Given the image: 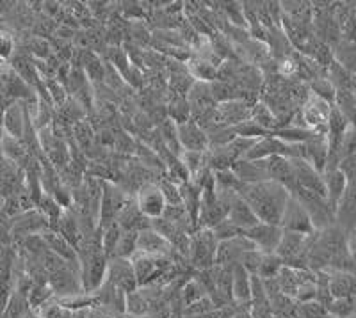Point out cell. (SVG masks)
I'll use <instances>...</instances> for the list:
<instances>
[{
    "label": "cell",
    "instance_id": "cell-1",
    "mask_svg": "<svg viewBox=\"0 0 356 318\" xmlns=\"http://www.w3.org/2000/svg\"><path fill=\"white\" fill-rule=\"evenodd\" d=\"M239 196L252 206L260 222L280 226L290 192L283 185L268 180L259 183H243L239 188Z\"/></svg>",
    "mask_w": 356,
    "mask_h": 318
},
{
    "label": "cell",
    "instance_id": "cell-2",
    "mask_svg": "<svg viewBox=\"0 0 356 318\" xmlns=\"http://www.w3.org/2000/svg\"><path fill=\"white\" fill-rule=\"evenodd\" d=\"M219 240L216 239L212 230L200 228L191 235V247H189V260L198 270H209L216 265Z\"/></svg>",
    "mask_w": 356,
    "mask_h": 318
},
{
    "label": "cell",
    "instance_id": "cell-3",
    "mask_svg": "<svg viewBox=\"0 0 356 318\" xmlns=\"http://www.w3.org/2000/svg\"><path fill=\"white\" fill-rule=\"evenodd\" d=\"M281 228L283 231H292V233L305 235V237H310V235H315V226L312 222L310 215L305 210V206L298 201V197H294L290 194L289 201H287V206H285L283 217H281Z\"/></svg>",
    "mask_w": 356,
    "mask_h": 318
},
{
    "label": "cell",
    "instance_id": "cell-4",
    "mask_svg": "<svg viewBox=\"0 0 356 318\" xmlns=\"http://www.w3.org/2000/svg\"><path fill=\"white\" fill-rule=\"evenodd\" d=\"M135 203H138L139 210L142 212L144 217H148L150 221H156L160 219L166 212V197L162 194V188L157 183H144L139 188L138 196H135Z\"/></svg>",
    "mask_w": 356,
    "mask_h": 318
},
{
    "label": "cell",
    "instance_id": "cell-5",
    "mask_svg": "<svg viewBox=\"0 0 356 318\" xmlns=\"http://www.w3.org/2000/svg\"><path fill=\"white\" fill-rule=\"evenodd\" d=\"M290 163H292L294 176H296L298 187L305 188V190H310V192L328 199L326 183H324L323 172H319L317 169H315L310 162H306L305 159H290Z\"/></svg>",
    "mask_w": 356,
    "mask_h": 318
},
{
    "label": "cell",
    "instance_id": "cell-6",
    "mask_svg": "<svg viewBox=\"0 0 356 318\" xmlns=\"http://www.w3.org/2000/svg\"><path fill=\"white\" fill-rule=\"evenodd\" d=\"M244 235L255 244V247L262 255H271V252H277L278 246H280L283 228L277 226V224H268V222H259L256 226L244 231Z\"/></svg>",
    "mask_w": 356,
    "mask_h": 318
},
{
    "label": "cell",
    "instance_id": "cell-7",
    "mask_svg": "<svg viewBox=\"0 0 356 318\" xmlns=\"http://www.w3.org/2000/svg\"><path fill=\"white\" fill-rule=\"evenodd\" d=\"M107 281L120 290H123L125 293H132L139 288L134 265H132V260H127V258H118V256L109 258Z\"/></svg>",
    "mask_w": 356,
    "mask_h": 318
},
{
    "label": "cell",
    "instance_id": "cell-8",
    "mask_svg": "<svg viewBox=\"0 0 356 318\" xmlns=\"http://www.w3.org/2000/svg\"><path fill=\"white\" fill-rule=\"evenodd\" d=\"M331 105L328 101L321 100L319 97L312 95L308 100L305 101L301 110L303 121L306 126L314 128V132H321L323 128H328V121H330Z\"/></svg>",
    "mask_w": 356,
    "mask_h": 318
},
{
    "label": "cell",
    "instance_id": "cell-9",
    "mask_svg": "<svg viewBox=\"0 0 356 318\" xmlns=\"http://www.w3.org/2000/svg\"><path fill=\"white\" fill-rule=\"evenodd\" d=\"M176 132L184 151H209V135L198 123L189 119L182 125H176Z\"/></svg>",
    "mask_w": 356,
    "mask_h": 318
},
{
    "label": "cell",
    "instance_id": "cell-10",
    "mask_svg": "<svg viewBox=\"0 0 356 318\" xmlns=\"http://www.w3.org/2000/svg\"><path fill=\"white\" fill-rule=\"evenodd\" d=\"M138 252L150 256H169L171 252L178 255L171 247V244L164 239L159 231H156L153 228H147V230L139 231L138 237Z\"/></svg>",
    "mask_w": 356,
    "mask_h": 318
},
{
    "label": "cell",
    "instance_id": "cell-11",
    "mask_svg": "<svg viewBox=\"0 0 356 318\" xmlns=\"http://www.w3.org/2000/svg\"><path fill=\"white\" fill-rule=\"evenodd\" d=\"M228 221H230L234 226L239 228L241 231L250 230V228L256 226V224L260 222L259 217L255 215V212L252 210V206L244 201L243 197L239 196V192H235L234 197H232Z\"/></svg>",
    "mask_w": 356,
    "mask_h": 318
},
{
    "label": "cell",
    "instance_id": "cell-12",
    "mask_svg": "<svg viewBox=\"0 0 356 318\" xmlns=\"http://www.w3.org/2000/svg\"><path fill=\"white\" fill-rule=\"evenodd\" d=\"M324 183H326V194H328V203H330L331 210L337 212L340 201H342L346 188H348V178L342 172L340 168L326 169L324 171Z\"/></svg>",
    "mask_w": 356,
    "mask_h": 318
},
{
    "label": "cell",
    "instance_id": "cell-13",
    "mask_svg": "<svg viewBox=\"0 0 356 318\" xmlns=\"http://www.w3.org/2000/svg\"><path fill=\"white\" fill-rule=\"evenodd\" d=\"M26 119L27 107L24 105V101H13L4 114V123H2V126H4L6 134L21 141L24 132H26Z\"/></svg>",
    "mask_w": 356,
    "mask_h": 318
},
{
    "label": "cell",
    "instance_id": "cell-14",
    "mask_svg": "<svg viewBox=\"0 0 356 318\" xmlns=\"http://www.w3.org/2000/svg\"><path fill=\"white\" fill-rule=\"evenodd\" d=\"M116 222L120 224L123 231H142L151 226V221L148 217L142 215V212L139 210L138 203L130 199L123 210L118 214Z\"/></svg>",
    "mask_w": 356,
    "mask_h": 318
},
{
    "label": "cell",
    "instance_id": "cell-15",
    "mask_svg": "<svg viewBox=\"0 0 356 318\" xmlns=\"http://www.w3.org/2000/svg\"><path fill=\"white\" fill-rule=\"evenodd\" d=\"M232 295L234 302L252 304V274L241 264L234 265V281H232Z\"/></svg>",
    "mask_w": 356,
    "mask_h": 318
},
{
    "label": "cell",
    "instance_id": "cell-16",
    "mask_svg": "<svg viewBox=\"0 0 356 318\" xmlns=\"http://www.w3.org/2000/svg\"><path fill=\"white\" fill-rule=\"evenodd\" d=\"M330 292L333 299L356 297V274L340 270L330 274Z\"/></svg>",
    "mask_w": 356,
    "mask_h": 318
},
{
    "label": "cell",
    "instance_id": "cell-17",
    "mask_svg": "<svg viewBox=\"0 0 356 318\" xmlns=\"http://www.w3.org/2000/svg\"><path fill=\"white\" fill-rule=\"evenodd\" d=\"M15 268V251L9 244H0V286L11 285Z\"/></svg>",
    "mask_w": 356,
    "mask_h": 318
},
{
    "label": "cell",
    "instance_id": "cell-18",
    "mask_svg": "<svg viewBox=\"0 0 356 318\" xmlns=\"http://www.w3.org/2000/svg\"><path fill=\"white\" fill-rule=\"evenodd\" d=\"M100 233H102V249H104L105 255L111 258V256L114 255V251H116L118 242H120V239H122L123 230L120 228L118 222H111L109 226L100 228Z\"/></svg>",
    "mask_w": 356,
    "mask_h": 318
},
{
    "label": "cell",
    "instance_id": "cell-19",
    "mask_svg": "<svg viewBox=\"0 0 356 318\" xmlns=\"http://www.w3.org/2000/svg\"><path fill=\"white\" fill-rule=\"evenodd\" d=\"M283 267H285L283 260H281L277 252H271V255H262L259 274H256V276H260L262 279H274V277L280 274V270Z\"/></svg>",
    "mask_w": 356,
    "mask_h": 318
},
{
    "label": "cell",
    "instance_id": "cell-20",
    "mask_svg": "<svg viewBox=\"0 0 356 318\" xmlns=\"http://www.w3.org/2000/svg\"><path fill=\"white\" fill-rule=\"evenodd\" d=\"M138 237L139 231H123L122 239L118 242L116 251H114L113 256L130 260V258L138 252ZM113 256H111V258H113Z\"/></svg>",
    "mask_w": 356,
    "mask_h": 318
},
{
    "label": "cell",
    "instance_id": "cell-21",
    "mask_svg": "<svg viewBox=\"0 0 356 318\" xmlns=\"http://www.w3.org/2000/svg\"><path fill=\"white\" fill-rule=\"evenodd\" d=\"M328 310H330V313L333 315V318L351 317V315L356 313V297L333 299V302H331Z\"/></svg>",
    "mask_w": 356,
    "mask_h": 318
},
{
    "label": "cell",
    "instance_id": "cell-22",
    "mask_svg": "<svg viewBox=\"0 0 356 318\" xmlns=\"http://www.w3.org/2000/svg\"><path fill=\"white\" fill-rule=\"evenodd\" d=\"M148 310H150V302L144 297V293H141L139 290H135L132 293H127V311L129 313L135 315V317H141Z\"/></svg>",
    "mask_w": 356,
    "mask_h": 318
},
{
    "label": "cell",
    "instance_id": "cell-23",
    "mask_svg": "<svg viewBox=\"0 0 356 318\" xmlns=\"http://www.w3.org/2000/svg\"><path fill=\"white\" fill-rule=\"evenodd\" d=\"M299 318H333V315L330 313L326 306L317 301H312L299 304Z\"/></svg>",
    "mask_w": 356,
    "mask_h": 318
},
{
    "label": "cell",
    "instance_id": "cell-24",
    "mask_svg": "<svg viewBox=\"0 0 356 318\" xmlns=\"http://www.w3.org/2000/svg\"><path fill=\"white\" fill-rule=\"evenodd\" d=\"M218 308L214 306L212 299L209 295L205 297H201L200 301L193 302V304H189L184 308V317H189V315H201V313H210V311H216ZM221 311V310H219Z\"/></svg>",
    "mask_w": 356,
    "mask_h": 318
},
{
    "label": "cell",
    "instance_id": "cell-25",
    "mask_svg": "<svg viewBox=\"0 0 356 318\" xmlns=\"http://www.w3.org/2000/svg\"><path fill=\"white\" fill-rule=\"evenodd\" d=\"M201 297H205V292H203V288L200 286V283H198L196 279L189 281L187 285H185L184 292H182V299H184V304L185 306L193 304V302L200 301Z\"/></svg>",
    "mask_w": 356,
    "mask_h": 318
},
{
    "label": "cell",
    "instance_id": "cell-26",
    "mask_svg": "<svg viewBox=\"0 0 356 318\" xmlns=\"http://www.w3.org/2000/svg\"><path fill=\"white\" fill-rule=\"evenodd\" d=\"M52 292H54V290H52L50 286L32 285V288H30L29 292V302L34 306V308H38V306H41L43 302L46 301V299L50 297Z\"/></svg>",
    "mask_w": 356,
    "mask_h": 318
},
{
    "label": "cell",
    "instance_id": "cell-27",
    "mask_svg": "<svg viewBox=\"0 0 356 318\" xmlns=\"http://www.w3.org/2000/svg\"><path fill=\"white\" fill-rule=\"evenodd\" d=\"M11 103H13V101L8 100V98H6L4 95H0V125L4 123V114H6V110H8V107Z\"/></svg>",
    "mask_w": 356,
    "mask_h": 318
},
{
    "label": "cell",
    "instance_id": "cell-28",
    "mask_svg": "<svg viewBox=\"0 0 356 318\" xmlns=\"http://www.w3.org/2000/svg\"><path fill=\"white\" fill-rule=\"evenodd\" d=\"M184 318H221V311H210V313H201V315H189V317Z\"/></svg>",
    "mask_w": 356,
    "mask_h": 318
},
{
    "label": "cell",
    "instance_id": "cell-29",
    "mask_svg": "<svg viewBox=\"0 0 356 318\" xmlns=\"http://www.w3.org/2000/svg\"><path fill=\"white\" fill-rule=\"evenodd\" d=\"M2 66H4V59L0 57V68H2Z\"/></svg>",
    "mask_w": 356,
    "mask_h": 318
},
{
    "label": "cell",
    "instance_id": "cell-30",
    "mask_svg": "<svg viewBox=\"0 0 356 318\" xmlns=\"http://www.w3.org/2000/svg\"><path fill=\"white\" fill-rule=\"evenodd\" d=\"M348 318H356V313H355V315H351V317H348Z\"/></svg>",
    "mask_w": 356,
    "mask_h": 318
}]
</instances>
